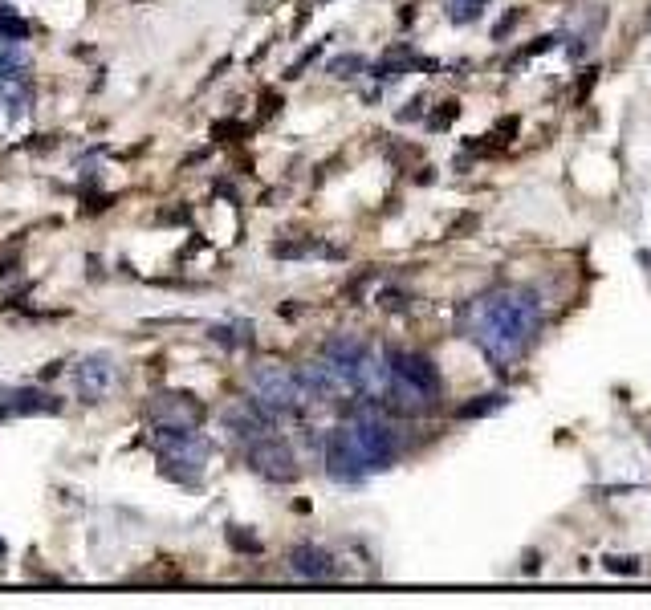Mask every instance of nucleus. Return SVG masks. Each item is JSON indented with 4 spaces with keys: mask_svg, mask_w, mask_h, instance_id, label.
<instances>
[{
    "mask_svg": "<svg viewBox=\"0 0 651 610\" xmlns=\"http://www.w3.org/2000/svg\"><path fill=\"white\" fill-rule=\"evenodd\" d=\"M538 330H542V297L525 285L493 289L468 305V338L501 371L525 358Z\"/></svg>",
    "mask_w": 651,
    "mask_h": 610,
    "instance_id": "f257e3e1",
    "label": "nucleus"
},
{
    "mask_svg": "<svg viewBox=\"0 0 651 610\" xmlns=\"http://www.w3.org/2000/svg\"><path fill=\"white\" fill-rule=\"evenodd\" d=\"M395 464V432L379 411H354L326 444V472L342 484H359Z\"/></svg>",
    "mask_w": 651,
    "mask_h": 610,
    "instance_id": "f03ea898",
    "label": "nucleus"
},
{
    "mask_svg": "<svg viewBox=\"0 0 651 610\" xmlns=\"http://www.w3.org/2000/svg\"><path fill=\"white\" fill-rule=\"evenodd\" d=\"M387 395L403 415H428L440 403L436 362L420 350H391L387 354Z\"/></svg>",
    "mask_w": 651,
    "mask_h": 610,
    "instance_id": "7ed1b4c3",
    "label": "nucleus"
},
{
    "mask_svg": "<svg viewBox=\"0 0 651 610\" xmlns=\"http://www.w3.org/2000/svg\"><path fill=\"white\" fill-rule=\"evenodd\" d=\"M249 395L273 415H293V411H302V403L310 399L302 379L293 371H285V366H257V371L249 375Z\"/></svg>",
    "mask_w": 651,
    "mask_h": 610,
    "instance_id": "20e7f679",
    "label": "nucleus"
},
{
    "mask_svg": "<svg viewBox=\"0 0 651 610\" xmlns=\"http://www.w3.org/2000/svg\"><path fill=\"white\" fill-rule=\"evenodd\" d=\"M208 456H212V448H208V440L200 432H167V436H159L163 472L175 476V480H184V484H196L204 476Z\"/></svg>",
    "mask_w": 651,
    "mask_h": 610,
    "instance_id": "39448f33",
    "label": "nucleus"
},
{
    "mask_svg": "<svg viewBox=\"0 0 651 610\" xmlns=\"http://www.w3.org/2000/svg\"><path fill=\"white\" fill-rule=\"evenodd\" d=\"M147 415H151L159 436H167V432H196L200 419H204V407L192 395H184V391H167V395L151 399Z\"/></svg>",
    "mask_w": 651,
    "mask_h": 610,
    "instance_id": "423d86ee",
    "label": "nucleus"
},
{
    "mask_svg": "<svg viewBox=\"0 0 651 610\" xmlns=\"http://www.w3.org/2000/svg\"><path fill=\"white\" fill-rule=\"evenodd\" d=\"M277 415L273 411H265L253 395L249 399H241V403H232L228 411H224V427H228V436L236 440V444H257L261 436H269V423H273Z\"/></svg>",
    "mask_w": 651,
    "mask_h": 610,
    "instance_id": "0eeeda50",
    "label": "nucleus"
},
{
    "mask_svg": "<svg viewBox=\"0 0 651 610\" xmlns=\"http://www.w3.org/2000/svg\"><path fill=\"white\" fill-rule=\"evenodd\" d=\"M249 452V464L261 472V476H269V480H293L298 476V456H293V448L285 444V440H277V436H261L257 444H249L245 448Z\"/></svg>",
    "mask_w": 651,
    "mask_h": 610,
    "instance_id": "6e6552de",
    "label": "nucleus"
},
{
    "mask_svg": "<svg viewBox=\"0 0 651 610\" xmlns=\"http://www.w3.org/2000/svg\"><path fill=\"white\" fill-rule=\"evenodd\" d=\"M110 387H114V358L110 354H86L74 371V391L86 403H98L110 395Z\"/></svg>",
    "mask_w": 651,
    "mask_h": 610,
    "instance_id": "1a4fd4ad",
    "label": "nucleus"
},
{
    "mask_svg": "<svg viewBox=\"0 0 651 610\" xmlns=\"http://www.w3.org/2000/svg\"><path fill=\"white\" fill-rule=\"evenodd\" d=\"M371 354V346L363 338H354V334H334L326 346H322V358H330V366L346 379V387L354 391V375H359V366L363 358Z\"/></svg>",
    "mask_w": 651,
    "mask_h": 610,
    "instance_id": "9d476101",
    "label": "nucleus"
},
{
    "mask_svg": "<svg viewBox=\"0 0 651 610\" xmlns=\"http://www.w3.org/2000/svg\"><path fill=\"white\" fill-rule=\"evenodd\" d=\"M298 379H302V387H306V395L310 399H318V403H326V399H334V395H342V391H350L346 387V379L330 366V358H318V362H306L302 371H298Z\"/></svg>",
    "mask_w": 651,
    "mask_h": 610,
    "instance_id": "9b49d317",
    "label": "nucleus"
},
{
    "mask_svg": "<svg viewBox=\"0 0 651 610\" xmlns=\"http://www.w3.org/2000/svg\"><path fill=\"white\" fill-rule=\"evenodd\" d=\"M57 403L53 395L45 391H33V387H13V391H0V419H13V415H53Z\"/></svg>",
    "mask_w": 651,
    "mask_h": 610,
    "instance_id": "f8f14e48",
    "label": "nucleus"
},
{
    "mask_svg": "<svg viewBox=\"0 0 651 610\" xmlns=\"http://www.w3.org/2000/svg\"><path fill=\"white\" fill-rule=\"evenodd\" d=\"M289 570L298 574V578H306V582H330L338 574L334 554H326L322 545H298L289 554Z\"/></svg>",
    "mask_w": 651,
    "mask_h": 610,
    "instance_id": "ddd939ff",
    "label": "nucleus"
},
{
    "mask_svg": "<svg viewBox=\"0 0 651 610\" xmlns=\"http://www.w3.org/2000/svg\"><path fill=\"white\" fill-rule=\"evenodd\" d=\"M29 70V57L17 49V41H5L0 37V86H17Z\"/></svg>",
    "mask_w": 651,
    "mask_h": 610,
    "instance_id": "4468645a",
    "label": "nucleus"
},
{
    "mask_svg": "<svg viewBox=\"0 0 651 610\" xmlns=\"http://www.w3.org/2000/svg\"><path fill=\"white\" fill-rule=\"evenodd\" d=\"M33 29H29V21H21L17 13H13V5H0V37H5V41H25Z\"/></svg>",
    "mask_w": 651,
    "mask_h": 610,
    "instance_id": "2eb2a0df",
    "label": "nucleus"
},
{
    "mask_svg": "<svg viewBox=\"0 0 651 610\" xmlns=\"http://www.w3.org/2000/svg\"><path fill=\"white\" fill-rule=\"evenodd\" d=\"M485 5H489V0H444V9H448V17H452L456 25H468V21H477Z\"/></svg>",
    "mask_w": 651,
    "mask_h": 610,
    "instance_id": "dca6fc26",
    "label": "nucleus"
},
{
    "mask_svg": "<svg viewBox=\"0 0 651 610\" xmlns=\"http://www.w3.org/2000/svg\"><path fill=\"white\" fill-rule=\"evenodd\" d=\"M212 338L220 346H245L249 342V322H236V326H212Z\"/></svg>",
    "mask_w": 651,
    "mask_h": 610,
    "instance_id": "f3484780",
    "label": "nucleus"
},
{
    "mask_svg": "<svg viewBox=\"0 0 651 610\" xmlns=\"http://www.w3.org/2000/svg\"><path fill=\"white\" fill-rule=\"evenodd\" d=\"M497 407H505V395H477V403H464L460 407V419H477V415H489Z\"/></svg>",
    "mask_w": 651,
    "mask_h": 610,
    "instance_id": "a211bd4d",
    "label": "nucleus"
},
{
    "mask_svg": "<svg viewBox=\"0 0 651 610\" xmlns=\"http://www.w3.org/2000/svg\"><path fill=\"white\" fill-rule=\"evenodd\" d=\"M354 70H367V61L359 53H346V57L330 61V74H338V78H354Z\"/></svg>",
    "mask_w": 651,
    "mask_h": 610,
    "instance_id": "6ab92c4d",
    "label": "nucleus"
},
{
    "mask_svg": "<svg viewBox=\"0 0 651 610\" xmlns=\"http://www.w3.org/2000/svg\"><path fill=\"white\" fill-rule=\"evenodd\" d=\"M0 554H5V541H0Z\"/></svg>",
    "mask_w": 651,
    "mask_h": 610,
    "instance_id": "aec40b11",
    "label": "nucleus"
}]
</instances>
